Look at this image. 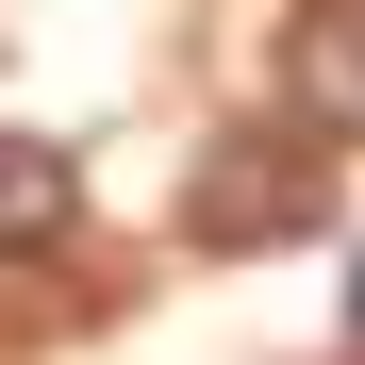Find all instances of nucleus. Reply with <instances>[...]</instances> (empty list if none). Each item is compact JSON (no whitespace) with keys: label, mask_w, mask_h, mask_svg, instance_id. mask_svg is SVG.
<instances>
[{"label":"nucleus","mask_w":365,"mask_h":365,"mask_svg":"<svg viewBox=\"0 0 365 365\" xmlns=\"http://www.w3.org/2000/svg\"><path fill=\"white\" fill-rule=\"evenodd\" d=\"M282 116H299L316 150H365V0L282 17Z\"/></svg>","instance_id":"f03ea898"},{"label":"nucleus","mask_w":365,"mask_h":365,"mask_svg":"<svg viewBox=\"0 0 365 365\" xmlns=\"http://www.w3.org/2000/svg\"><path fill=\"white\" fill-rule=\"evenodd\" d=\"M316 216H332L316 133H216L182 166V232H200V250H282V232H316Z\"/></svg>","instance_id":"f257e3e1"},{"label":"nucleus","mask_w":365,"mask_h":365,"mask_svg":"<svg viewBox=\"0 0 365 365\" xmlns=\"http://www.w3.org/2000/svg\"><path fill=\"white\" fill-rule=\"evenodd\" d=\"M67 200H83V182H67V150L0 116V250H50V232H67Z\"/></svg>","instance_id":"7ed1b4c3"},{"label":"nucleus","mask_w":365,"mask_h":365,"mask_svg":"<svg viewBox=\"0 0 365 365\" xmlns=\"http://www.w3.org/2000/svg\"><path fill=\"white\" fill-rule=\"evenodd\" d=\"M349 332H365V299H349Z\"/></svg>","instance_id":"20e7f679"}]
</instances>
